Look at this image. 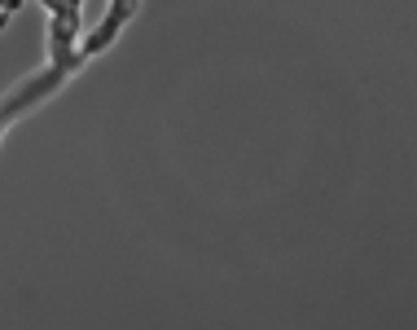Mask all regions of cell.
<instances>
[{
	"label": "cell",
	"instance_id": "6da1fadb",
	"mask_svg": "<svg viewBox=\"0 0 417 330\" xmlns=\"http://www.w3.org/2000/svg\"><path fill=\"white\" fill-rule=\"evenodd\" d=\"M66 5H75V9H79V0H66Z\"/></svg>",
	"mask_w": 417,
	"mask_h": 330
}]
</instances>
